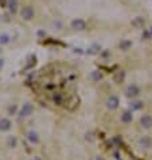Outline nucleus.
<instances>
[{
    "instance_id": "f257e3e1",
    "label": "nucleus",
    "mask_w": 152,
    "mask_h": 160,
    "mask_svg": "<svg viewBox=\"0 0 152 160\" xmlns=\"http://www.w3.org/2000/svg\"><path fill=\"white\" fill-rule=\"evenodd\" d=\"M33 112H34V106H33V104L26 102V104H23V106L20 108L19 116H20V117H28L30 115H33Z\"/></svg>"
},
{
    "instance_id": "f03ea898",
    "label": "nucleus",
    "mask_w": 152,
    "mask_h": 160,
    "mask_svg": "<svg viewBox=\"0 0 152 160\" xmlns=\"http://www.w3.org/2000/svg\"><path fill=\"white\" fill-rule=\"evenodd\" d=\"M20 16L24 20H31L34 18V8L31 5H26V7L22 8L20 11Z\"/></svg>"
},
{
    "instance_id": "7ed1b4c3",
    "label": "nucleus",
    "mask_w": 152,
    "mask_h": 160,
    "mask_svg": "<svg viewBox=\"0 0 152 160\" xmlns=\"http://www.w3.org/2000/svg\"><path fill=\"white\" fill-rule=\"evenodd\" d=\"M119 105H120V100H119V97H116V96H110V97L107 100V108L109 110L117 109Z\"/></svg>"
},
{
    "instance_id": "20e7f679",
    "label": "nucleus",
    "mask_w": 152,
    "mask_h": 160,
    "mask_svg": "<svg viewBox=\"0 0 152 160\" xmlns=\"http://www.w3.org/2000/svg\"><path fill=\"white\" fill-rule=\"evenodd\" d=\"M71 28L77 31H84L86 28V22L84 19H74L71 22Z\"/></svg>"
},
{
    "instance_id": "39448f33",
    "label": "nucleus",
    "mask_w": 152,
    "mask_h": 160,
    "mask_svg": "<svg viewBox=\"0 0 152 160\" xmlns=\"http://www.w3.org/2000/svg\"><path fill=\"white\" fill-rule=\"evenodd\" d=\"M125 94H127V97H129V98L137 97V96L140 94V88L137 85H129L127 88V92H125Z\"/></svg>"
},
{
    "instance_id": "423d86ee",
    "label": "nucleus",
    "mask_w": 152,
    "mask_h": 160,
    "mask_svg": "<svg viewBox=\"0 0 152 160\" xmlns=\"http://www.w3.org/2000/svg\"><path fill=\"white\" fill-rule=\"evenodd\" d=\"M140 125H141L143 128H145V129H150L152 127V117L150 115H144L140 117Z\"/></svg>"
},
{
    "instance_id": "0eeeda50",
    "label": "nucleus",
    "mask_w": 152,
    "mask_h": 160,
    "mask_svg": "<svg viewBox=\"0 0 152 160\" xmlns=\"http://www.w3.org/2000/svg\"><path fill=\"white\" fill-rule=\"evenodd\" d=\"M139 145L141 148H144V149H148V148L152 147V139L150 136H143V137L139 140Z\"/></svg>"
},
{
    "instance_id": "6e6552de",
    "label": "nucleus",
    "mask_w": 152,
    "mask_h": 160,
    "mask_svg": "<svg viewBox=\"0 0 152 160\" xmlns=\"http://www.w3.org/2000/svg\"><path fill=\"white\" fill-rule=\"evenodd\" d=\"M11 127H12V124H11V121L8 120V118H2V120H0V130H2V132L10 130Z\"/></svg>"
},
{
    "instance_id": "1a4fd4ad",
    "label": "nucleus",
    "mask_w": 152,
    "mask_h": 160,
    "mask_svg": "<svg viewBox=\"0 0 152 160\" xmlns=\"http://www.w3.org/2000/svg\"><path fill=\"white\" fill-rule=\"evenodd\" d=\"M18 0H7V7L11 14H16L18 11Z\"/></svg>"
},
{
    "instance_id": "9d476101",
    "label": "nucleus",
    "mask_w": 152,
    "mask_h": 160,
    "mask_svg": "<svg viewBox=\"0 0 152 160\" xmlns=\"http://www.w3.org/2000/svg\"><path fill=\"white\" fill-rule=\"evenodd\" d=\"M132 120H133V115H132L131 110H127V112H124L121 115V121L124 124H129Z\"/></svg>"
},
{
    "instance_id": "9b49d317",
    "label": "nucleus",
    "mask_w": 152,
    "mask_h": 160,
    "mask_svg": "<svg viewBox=\"0 0 152 160\" xmlns=\"http://www.w3.org/2000/svg\"><path fill=\"white\" fill-rule=\"evenodd\" d=\"M27 139H28V141L33 143V144H36V143H39L38 133L34 132V130H30V132L27 133Z\"/></svg>"
},
{
    "instance_id": "f8f14e48",
    "label": "nucleus",
    "mask_w": 152,
    "mask_h": 160,
    "mask_svg": "<svg viewBox=\"0 0 152 160\" xmlns=\"http://www.w3.org/2000/svg\"><path fill=\"white\" fill-rule=\"evenodd\" d=\"M143 106H144V104L141 101H132L129 104L131 110H140V109H143Z\"/></svg>"
},
{
    "instance_id": "ddd939ff",
    "label": "nucleus",
    "mask_w": 152,
    "mask_h": 160,
    "mask_svg": "<svg viewBox=\"0 0 152 160\" xmlns=\"http://www.w3.org/2000/svg\"><path fill=\"white\" fill-rule=\"evenodd\" d=\"M11 40V36L8 34H0V46H4V45H8Z\"/></svg>"
},
{
    "instance_id": "4468645a",
    "label": "nucleus",
    "mask_w": 152,
    "mask_h": 160,
    "mask_svg": "<svg viewBox=\"0 0 152 160\" xmlns=\"http://www.w3.org/2000/svg\"><path fill=\"white\" fill-rule=\"evenodd\" d=\"M119 46H120V49H121V50L127 51L128 49L132 46V42H131V40H128V39H124V40H121V42H120Z\"/></svg>"
},
{
    "instance_id": "2eb2a0df",
    "label": "nucleus",
    "mask_w": 152,
    "mask_h": 160,
    "mask_svg": "<svg viewBox=\"0 0 152 160\" xmlns=\"http://www.w3.org/2000/svg\"><path fill=\"white\" fill-rule=\"evenodd\" d=\"M132 24H133L135 27H139V28H141L143 26H144V19H143V18H140V16H137V18H135V19H133V22H132Z\"/></svg>"
},
{
    "instance_id": "dca6fc26",
    "label": "nucleus",
    "mask_w": 152,
    "mask_h": 160,
    "mask_svg": "<svg viewBox=\"0 0 152 160\" xmlns=\"http://www.w3.org/2000/svg\"><path fill=\"white\" fill-rule=\"evenodd\" d=\"M90 78L93 81H96V82H98L100 80H102V74L100 71H97V70H94V71H92V74H90Z\"/></svg>"
},
{
    "instance_id": "f3484780",
    "label": "nucleus",
    "mask_w": 152,
    "mask_h": 160,
    "mask_svg": "<svg viewBox=\"0 0 152 160\" xmlns=\"http://www.w3.org/2000/svg\"><path fill=\"white\" fill-rule=\"evenodd\" d=\"M124 78H125V73L119 71V73H116V75H114V82H123Z\"/></svg>"
},
{
    "instance_id": "a211bd4d",
    "label": "nucleus",
    "mask_w": 152,
    "mask_h": 160,
    "mask_svg": "<svg viewBox=\"0 0 152 160\" xmlns=\"http://www.w3.org/2000/svg\"><path fill=\"white\" fill-rule=\"evenodd\" d=\"M53 101H54V104H57V105H61L62 101H64V98H62L61 94H55L53 97Z\"/></svg>"
},
{
    "instance_id": "6ab92c4d",
    "label": "nucleus",
    "mask_w": 152,
    "mask_h": 160,
    "mask_svg": "<svg viewBox=\"0 0 152 160\" xmlns=\"http://www.w3.org/2000/svg\"><path fill=\"white\" fill-rule=\"evenodd\" d=\"M16 137H14V136H11L10 139H8V147H11V148H15L16 147Z\"/></svg>"
},
{
    "instance_id": "aec40b11",
    "label": "nucleus",
    "mask_w": 152,
    "mask_h": 160,
    "mask_svg": "<svg viewBox=\"0 0 152 160\" xmlns=\"http://www.w3.org/2000/svg\"><path fill=\"white\" fill-rule=\"evenodd\" d=\"M53 26H54V27H57V30H61V28H62V23L59 22V20H54Z\"/></svg>"
},
{
    "instance_id": "412c9836",
    "label": "nucleus",
    "mask_w": 152,
    "mask_h": 160,
    "mask_svg": "<svg viewBox=\"0 0 152 160\" xmlns=\"http://www.w3.org/2000/svg\"><path fill=\"white\" fill-rule=\"evenodd\" d=\"M15 110H16V106H11L10 108V113H11V115H14V113H15Z\"/></svg>"
},
{
    "instance_id": "4be33fe9",
    "label": "nucleus",
    "mask_w": 152,
    "mask_h": 160,
    "mask_svg": "<svg viewBox=\"0 0 152 160\" xmlns=\"http://www.w3.org/2000/svg\"><path fill=\"white\" fill-rule=\"evenodd\" d=\"M86 140H93V133H89V135H86Z\"/></svg>"
},
{
    "instance_id": "5701e85b",
    "label": "nucleus",
    "mask_w": 152,
    "mask_h": 160,
    "mask_svg": "<svg viewBox=\"0 0 152 160\" xmlns=\"http://www.w3.org/2000/svg\"><path fill=\"white\" fill-rule=\"evenodd\" d=\"M38 35H39V36H45V35H46V33H43V31H39Z\"/></svg>"
},
{
    "instance_id": "b1692460",
    "label": "nucleus",
    "mask_w": 152,
    "mask_h": 160,
    "mask_svg": "<svg viewBox=\"0 0 152 160\" xmlns=\"http://www.w3.org/2000/svg\"><path fill=\"white\" fill-rule=\"evenodd\" d=\"M3 66H4V61H3V59H0V69H2Z\"/></svg>"
},
{
    "instance_id": "393cba45",
    "label": "nucleus",
    "mask_w": 152,
    "mask_h": 160,
    "mask_svg": "<svg viewBox=\"0 0 152 160\" xmlns=\"http://www.w3.org/2000/svg\"><path fill=\"white\" fill-rule=\"evenodd\" d=\"M150 34H151V36H152V26H151V28H150Z\"/></svg>"
},
{
    "instance_id": "a878e982",
    "label": "nucleus",
    "mask_w": 152,
    "mask_h": 160,
    "mask_svg": "<svg viewBox=\"0 0 152 160\" xmlns=\"http://www.w3.org/2000/svg\"><path fill=\"white\" fill-rule=\"evenodd\" d=\"M97 160H102V159H101V158H98V159H97Z\"/></svg>"
}]
</instances>
